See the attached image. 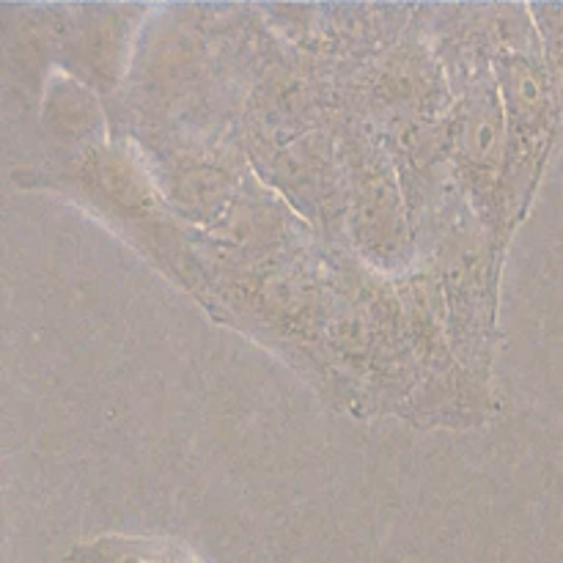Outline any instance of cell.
Wrapping results in <instances>:
<instances>
[{"mask_svg":"<svg viewBox=\"0 0 563 563\" xmlns=\"http://www.w3.org/2000/svg\"><path fill=\"white\" fill-rule=\"evenodd\" d=\"M69 563H201L190 548L170 537H97L77 544Z\"/></svg>","mask_w":563,"mask_h":563,"instance_id":"6da1fadb","label":"cell"}]
</instances>
